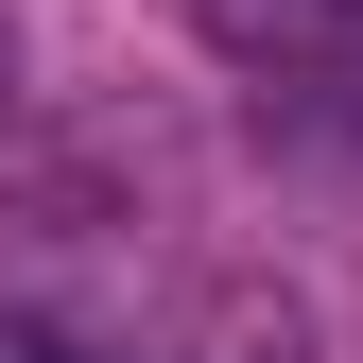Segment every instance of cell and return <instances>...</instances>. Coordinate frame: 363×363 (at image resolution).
Returning <instances> with one entry per match:
<instances>
[{
  "mask_svg": "<svg viewBox=\"0 0 363 363\" xmlns=\"http://www.w3.org/2000/svg\"><path fill=\"white\" fill-rule=\"evenodd\" d=\"M0 363H121V346L69 329V311H35V294H0Z\"/></svg>",
  "mask_w": 363,
  "mask_h": 363,
  "instance_id": "cell-2",
  "label": "cell"
},
{
  "mask_svg": "<svg viewBox=\"0 0 363 363\" xmlns=\"http://www.w3.org/2000/svg\"><path fill=\"white\" fill-rule=\"evenodd\" d=\"M191 35L259 86V121L363 139V0H191Z\"/></svg>",
  "mask_w": 363,
  "mask_h": 363,
  "instance_id": "cell-1",
  "label": "cell"
},
{
  "mask_svg": "<svg viewBox=\"0 0 363 363\" xmlns=\"http://www.w3.org/2000/svg\"><path fill=\"white\" fill-rule=\"evenodd\" d=\"M0 104H18V35H0Z\"/></svg>",
  "mask_w": 363,
  "mask_h": 363,
  "instance_id": "cell-3",
  "label": "cell"
}]
</instances>
